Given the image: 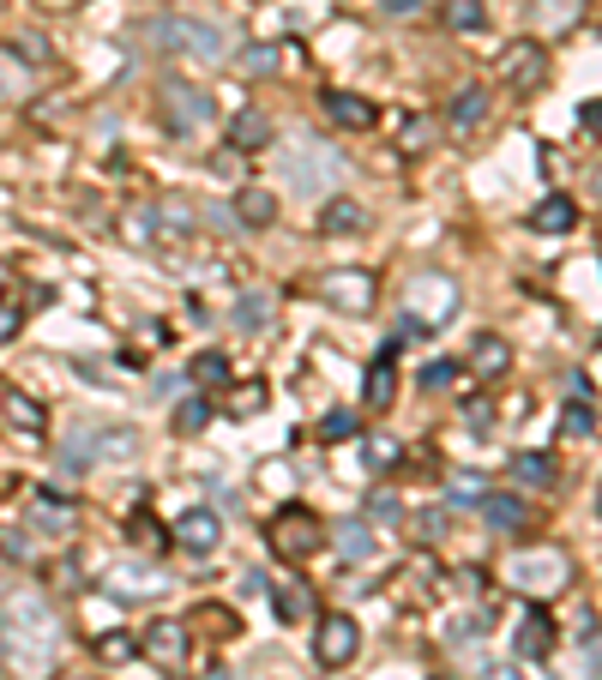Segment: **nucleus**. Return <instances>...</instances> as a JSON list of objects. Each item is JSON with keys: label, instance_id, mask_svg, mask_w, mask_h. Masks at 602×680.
<instances>
[{"label": "nucleus", "instance_id": "1", "mask_svg": "<svg viewBox=\"0 0 602 680\" xmlns=\"http://www.w3.org/2000/svg\"><path fill=\"white\" fill-rule=\"evenodd\" d=\"M0 650H7V669L24 680H49L55 657H61V620L37 597V590H12L0 602Z\"/></svg>", "mask_w": 602, "mask_h": 680}, {"label": "nucleus", "instance_id": "2", "mask_svg": "<svg viewBox=\"0 0 602 680\" xmlns=\"http://www.w3.org/2000/svg\"><path fill=\"white\" fill-rule=\"evenodd\" d=\"M277 169H284V181L296 187V194L307 199H332L337 194V181H344V157L326 151V145H314V139H296V145H284V157H277Z\"/></svg>", "mask_w": 602, "mask_h": 680}, {"label": "nucleus", "instance_id": "3", "mask_svg": "<svg viewBox=\"0 0 602 680\" xmlns=\"http://www.w3.org/2000/svg\"><path fill=\"white\" fill-rule=\"evenodd\" d=\"M506 584L531 590V597H549V590L572 584V560L561 549H519V554H506Z\"/></svg>", "mask_w": 602, "mask_h": 680}, {"label": "nucleus", "instance_id": "4", "mask_svg": "<svg viewBox=\"0 0 602 680\" xmlns=\"http://www.w3.org/2000/svg\"><path fill=\"white\" fill-rule=\"evenodd\" d=\"M326 542V524L314 519V506H284L277 519L266 524V549L277 554V560H314V549Z\"/></svg>", "mask_w": 602, "mask_h": 680}, {"label": "nucleus", "instance_id": "5", "mask_svg": "<svg viewBox=\"0 0 602 680\" xmlns=\"http://www.w3.org/2000/svg\"><path fill=\"white\" fill-rule=\"evenodd\" d=\"M151 37L169 42V49H181V55H194V61H224L229 55V31L211 24V19H157Z\"/></svg>", "mask_w": 602, "mask_h": 680}, {"label": "nucleus", "instance_id": "6", "mask_svg": "<svg viewBox=\"0 0 602 680\" xmlns=\"http://www.w3.org/2000/svg\"><path fill=\"white\" fill-rule=\"evenodd\" d=\"M404 314L422 319L434 332V325H446L452 314H458V284H452L446 272H416L404 289Z\"/></svg>", "mask_w": 602, "mask_h": 680}, {"label": "nucleus", "instance_id": "7", "mask_svg": "<svg viewBox=\"0 0 602 680\" xmlns=\"http://www.w3.org/2000/svg\"><path fill=\"white\" fill-rule=\"evenodd\" d=\"M164 127L175 139H199V132L211 127V97L187 79H164Z\"/></svg>", "mask_w": 602, "mask_h": 680}, {"label": "nucleus", "instance_id": "8", "mask_svg": "<svg viewBox=\"0 0 602 680\" xmlns=\"http://www.w3.org/2000/svg\"><path fill=\"white\" fill-rule=\"evenodd\" d=\"M314 295L337 314H368L374 307V272H356V265H337V272H319Z\"/></svg>", "mask_w": 602, "mask_h": 680}, {"label": "nucleus", "instance_id": "9", "mask_svg": "<svg viewBox=\"0 0 602 680\" xmlns=\"http://www.w3.org/2000/svg\"><path fill=\"white\" fill-rule=\"evenodd\" d=\"M362 650V627L349 614H319L314 620V662L319 669H349Z\"/></svg>", "mask_w": 602, "mask_h": 680}, {"label": "nucleus", "instance_id": "10", "mask_svg": "<svg viewBox=\"0 0 602 680\" xmlns=\"http://www.w3.org/2000/svg\"><path fill=\"white\" fill-rule=\"evenodd\" d=\"M501 79H506V91H519V97L542 91V79H549V49H542L536 37L506 42L501 49Z\"/></svg>", "mask_w": 602, "mask_h": 680}, {"label": "nucleus", "instance_id": "11", "mask_svg": "<svg viewBox=\"0 0 602 680\" xmlns=\"http://www.w3.org/2000/svg\"><path fill=\"white\" fill-rule=\"evenodd\" d=\"M217 542H224V519H217L211 506H194V512H181V519H175V549L211 554Z\"/></svg>", "mask_w": 602, "mask_h": 680}, {"label": "nucleus", "instance_id": "12", "mask_svg": "<svg viewBox=\"0 0 602 680\" xmlns=\"http://www.w3.org/2000/svg\"><path fill=\"white\" fill-rule=\"evenodd\" d=\"M464 367H470V374H476V380H506V367H512V349H506V337L482 332L476 344H470Z\"/></svg>", "mask_w": 602, "mask_h": 680}, {"label": "nucleus", "instance_id": "13", "mask_svg": "<svg viewBox=\"0 0 602 680\" xmlns=\"http://www.w3.org/2000/svg\"><path fill=\"white\" fill-rule=\"evenodd\" d=\"M266 145H272V115L266 109H241L229 121V151L254 157V151H266Z\"/></svg>", "mask_w": 602, "mask_h": 680}, {"label": "nucleus", "instance_id": "14", "mask_svg": "<svg viewBox=\"0 0 602 680\" xmlns=\"http://www.w3.org/2000/svg\"><path fill=\"white\" fill-rule=\"evenodd\" d=\"M272 602H277V620H284V627H307V620H314V590L302 579H277Z\"/></svg>", "mask_w": 602, "mask_h": 680}, {"label": "nucleus", "instance_id": "15", "mask_svg": "<svg viewBox=\"0 0 602 680\" xmlns=\"http://www.w3.org/2000/svg\"><path fill=\"white\" fill-rule=\"evenodd\" d=\"M0 416L12 422V434H31V440L49 434V410H42L37 397H24V392H7V397H0Z\"/></svg>", "mask_w": 602, "mask_h": 680}, {"label": "nucleus", "instance_id": "16", "mask_svg": "<svg viewBox=\"0 0 602 680\" xmlns=\"http://www.w3.org/2000/svg\"><path fill=\"white\" fill-rule=\"evenodd\" d=\"M326 115L337 127H349V132H368L379 121V109L368 97H356V91H326Z\"/></svg>", "mask_w": 602, "mask_h": 680}, {"label": "nucleus", "instance_id": "17", "mask_svg": "<svg viewBox=\"0 0 602 680\" xmlns=\"http://www.w3.org/2000/svg\"><path fill=\"white\" fill-rule=\"evenodd\" d=\"M482 519H488V530L512 536V530H531V506H524L519 494H488L482 500Z\"/></svg>", "mask_w": 602, "mask_h": 680}, {"label": "nucleus", "instance_id": "18", "mask_svg": "<svg viewBox=\"0 0 602 680\" xmlns=\"http://www.w3.org/2000/svg\"><path fill=\"white\" fill-rule=\"evenodd\" d=\"M482 115H488V91H482V85H464V91L446 102V127L452 132H476Z\"/></svg>", "mask_w": 602, "mask_h": 680}, {"label": "nucleus", "instance_id": "19", "mask_svg": "<svg viewBox=\"0 0 602 680\" xmlns=\"http://www.w3.org/2000/svg\"><path fill=\"white\" fill-rule=\"evenodd\" d=\"M392 397H398V374H392V344H386L368 362V392H362V404H368V410H392Z\"/></svg>", "mask_w": 602, "mask_h": 680}, {"label": "nucleus", "instance_id": "20", "mask_svg": "<svg viewBox=\"0 0 602 680\" xmlns=\"http://www.w3.org/2000/svg\"><path fill=\"white\" fill-rule=\"evenodd\" d=\"M512 644H519V657H531V662L549 657V650H554V620H549V609L524 614V627H519V639H512Z\"/></svg>", "mask_w": 602, "mask_h": 680}, {"label": "nucleus", "instance_id": "21", "mask_svg": "<svg viewBox=\"0 0 602 680\" xmlns=\"http://www.w3.org/2000/svg\"><path fill=\"white\" fill-rule=\"evenodd\" d=\"M572 224H579V205H572L566 194H549V199L531 211V229H536V235H566Z\"/></svg>", "mask_w": 602, "mask_h": 680}, {"label": "nucleus", "instance_id": "22", "mask_svg": "<svg viewBox=\"0 0 602 680\" xmlns=\"http://www.w3.org/2000/svg\"><path fill=\"white\" fill-rule=\"evenodd\" d=\"M235 217H241L247 229H272L277 224V194H266V187H241V194H235Z\"/></svg>", "mask_w": 602, "mask_h": 680}, {"label": "nucleus", "instance_id": "23", "mask_svg": "<svg viewBox=\"0 0 602 680\" xmlns=\"http://www.w3.org/2000/svg\"><path fill=\"white\" fill-rule=\"evenodd\" d=\"M362 224H368V211H362L356 199H344V194H332L326 205H319V229L326 235H356Z\"/></svg>", "mask_w": 602, "mask_h": 680}, {"label": "nucleus", "instance_id": "24", "mask_svg": "<svg viewBox=\"0 0 602 680\" xmlns=\"http://www.w3.org/2000/svg\"><path fill=\"white\" fill-rule=\"evenodd\" d=\"M584 7H591V0H536V24L549 37H566L572 24L584 19Z\"/></svg>", "mask_w": 602, "mask_h": 680}, {"label": "nucleus", "instance_id": "25", "mask_svg": "<svg viewBox=\"0 0 602 680\" xmlns=\"http://www.w3.org/2000/svg\"><path fill=\"white\" fill-rule=\"evenodd\" d=\"M145 657L151 662H164V669H175V662L187 657V627H151V639H145Z\"/></svg>", "mask_w": 602, "mask_h": 680}, {"label": "nucleus", "instance_id": "26", "mask_svg": "<svg viewBox=\"0 0 602 680\" xmlns=\"http://www.w3.org/2000/svg\"><path fill=\"white\" fill-rule=\"evenodd\" d=\"M512 476L531 482V487H554V482H561V470H554L549 452H519V457H512Z\"/></svg>", "mask_w": 602, "mask_h": 680}, {"label": "nucleus", "instance_id": "27", "mask_svg": "<svg viewBox=\"0 0 602 680\" xmlns=\"http://www.w3.org/2000/svg\"><path fill=\"white\" fill-rule=\"evenodd\" d=\"M31 512L55 530V536H61V530H72V500L61 494V487H42V494L31 500Z\"/></svg>", "mask_w": 602, "mask_h": 680}, {"label": "nucleus", "instance_id": "28", "mask_svg": "<svg viewBox=\"0 0 602 680\" xmlns=\"http://www.w3.org/2000/svg\"><path fill=\"white\" fill-rule=\"evenodd\" d=\"M440 19H446V31H482L488 7L482 0H440Z\"/></svg>", "mask_w": 602, "mask_h": 680}, {"label": "nucleus", "instance_id": "29", "mask_svg": "<svg viewBox=\"0 0 602 680\" xmlns=\"http://www.w3.org/2000/svg\"><path fill=\"white\" fill-rule=\"evenodd\" d=\"M115 597H127V602H145V597H157V590H164V579H157V572H145V566H134V572H115Z\"/></svg>", "mask_w": 602, "mask_h": 680}, {"label": "nucleus", "instance_id": "30", "mask_svg": "<svg viewBox=\"0 0 602 680\" xmlns=\"http://www.w3.org/2000/svg\"><path fill=\"white\" fill-rule=\"evenodd\" d=\"M187 374H194V386H199V392H224V386H229V362L217 356V349L194 356V367H187Z\"/></svg>", "mask_w": 602, "mask_h": 680}, {"label": "nucleus", "instance_id": "31", "mask_svg": "<svg viewBox=\"0 0 602 680\" xmlns=\"http://www.w3.org/2000/svg\"><path fill=\"white\" fill-rule=\"evenodd\" d=\"M337 554H344V560H368L374 554V530L368 524H356V519H349V524H337Z\"/></svg>", "mask_w": 602, "mask_h": 680}, {"label": "nucleus", "instance_id": "32", "mask_svg": "<svg viewBox=\"0 0 602 680\" xmlns=\"http://www.w3.org/2000/svg\"><path fill=\"white\" fill-rule=\"evenodd\" d=\"M272 314H277V302H272V295H241V307H235V319H241L247 332H259V325H272Z\"/></svg>", "mask_w": 602, "mask_h": 680}, {"label": "nucleus", "instance_id": "33", "mask_svg": "<svg viewBox=\"0 0 602 680\" xmlns=\"http://www.w3.org/2000/svg\"><path fill=\"white\" fill-rule=\"evenodd\" d=\"M452 506H482V500H488V482L476 476V470H464V476H452Z\"/></svg>", "mask_w": 602, "mask_h": 680}, {"label": "nucleus", "instance_id": "34", "mask_svg": "<svg viewBox=\"0 0 602 680\" xmlns=\"http://www.w3.org/2000/svg\"><path fill=\"white\" fill-rule=\"evenodd\" d=\"M205 422H211V404H205V397H187V404L175 410V434H199Z\"/></svg>", "mask_w": 602, "mask_h": 680}, {"label": "nucleus", "instance_id": "35", "mask_svg": "<svg viewBox=\"0 0 602 680\" xmlns=\"http://www.w3.org/2000/svg\"><path fill=\"white\" fill-rule=\"evenodd\" d=\"M561 427H566V434H572V440H584V434H596V416H591V410H584V397H572V404L561 410Z\"/></svg>", "mask_w": 602, "mask_h": 680}, {"label": "nucleus", "instance_id": "36", "mask_svg": "<svg viewBox=\"0 0 602 680\" xmlns=\"http://www.w3.org/2000/svg\"><path fill=\"white\" fill-rule=\"evenodd\" d=\"M446 524H452V512H446V506L416 512V542H440V536H446Z\"/></svg>", "mask_w": 602, "mask_h": 680}, {"label": "nucleus", "instance_id": "37", "mask_svg": "<svg viewBox=\"0 0 602 680\" xmlns=\"http://www.w3.org/2000/svg\"><path fill=\"white\" fill-rule=\"evenodd\" d=\"M194 627L217 632V639H235V632H241V627H235V614H229V609H199V614H194Z\"/></svg>", "mask_w": 602, "mask_h": 680}, {"label": "nucleus", "instance_id": "38", "mask_svg": "<svg viewBox=\"0 0 602 680\" xmlns=\"http://www.w3.org/2000/svg\"><path fill=\"white\" fill-rule=\"evenodd\" d=\"M134 639H127V632H102V639H97V657L102 662H127V657H134Z\"/></svg>", "mask_w": 602, "mask_h": 680}, {"label": "nucleus", "instance_id": "39", "mask_svg": "<svg viewBox=\"0 0 602 680\" xmlns=\"http://www.w3.org/2000/svg\"><path fill=\"white\" fill-rule=\"evenodd\" d=\"M458 380V362H428L422 367V392H446Z\"/></svg>", "mask_w": 602, "mask_h": 680}, {"label": "nucleus", "instance_id": "40", "mask_svg": "<svg viewBox=\"0 0 602 680\" xmlns=\"http://www.w3.org/2000/svg\"><path fill=\"white\" fill-rule=\"evenodd\" d=\"M356 434V416H349V410H332L326 422H319V440H349Z\"/></svg>", "mask_w": 602, "mask_h": 680}, {"label": "nucleus", "instance_id": "41", "mask_svg": "<svg viewBox=\"0 0 602 680\" xmlns=\"http://www.w3.org/2000/svg\"><path fill=\"white\" fill-rule=\"evenodd\" d=\"M266 404V386H247V392H229V416H254Z\"/></svg>", "mask_w": 602, "mask_h": 680}, {"label": "nucleus", "instance_id": "42", "mask_svg": "<svg viewBox=\"0 0 602 680\" xmlns=\"http://www.w3.org/2000/svg\"><path fill=\"white\" fill-rule=\"evenodd\" d=\"M277 67V49H247L241 55V72H254V79H259V72H272Z\"/></svg>", "mask_w": 602, "mask_h": 680}, {"label": "nucleus", "instance_id": "43", "mask_svg": "<svg viewBox=\"0 0 602 680\" xmlns=\"http://www.w3.org/2000/svg\"><path fill=\"white\" fill-rule=\"evenodd\" d=\"M428 139H434V121H422V115H416V121H404V145H409V151H422Z\"/></svg>", "mask_w": 602, "mask_h": 680}, {"label": "nucleus", "instance_id": "44", "mask_svg": "<svg viewBox=\"0 0 602 680\" xmlns=\"http://www.w3.org/2000/svg\"><path fill=\"white\" fill-rule=\"evenodd\" d=\"M392 457H398V440H379V434H374V440H368V464H379V470H386Z\"/></svg>", "mask_w": 602, "mask_h": 680}, {"label": "nucleus", "instance_id": "45", "mask_svg": "<svg viewBox=\"0 0 602 680\" xmlns=\"http://www.w3.org/2000/svg\"><path fill=\"white\" fill-rule=\"evenodd\" d=\"M579 121H584V132H591V139H602V102H584Z\"/></svg>", "mask_w": 602, "mask_h": 680}, {"label": "nucleus", "instance_id": "46", "mask_svg": "<svg viewBox=\"0 0 602 680\" xmlns=\"http://www.w3.org/2000/svg\"><path fill=\"white\" fill-rule=\"evenodd\" d=\"M368 506L379 512V519H392V512H398V494H386V487H379V494L368 500Z\"/></svg>", "mask_w": 602, "mask_h": 680}, {"label": "nucleus", "instance_id": "47", "mask_svg": "<svg viewBox=\"0 0 602 680\" xmlns=\"http://www.w3.org/2000/svg\"><path fill=\"white\" fill-rule=\"evenodd\" d=\"M12 325H19V314H12V307H0V344H7V332Z\"/></svg>", "mask_w": 602, "mask_h": 680}, {"label": "nucleus", "instance_id": "48", "mask_svg": "<svg viewBox=\"0 0 602 680\" xmlns=\"http://www.w3.org/2000/svg\"><path fill=\"white\" fill-rule=\"evenodd\" d=\"M434 680H452V674H434Z\"/></svg>", "mask_w": 602, "mask_h": 680}, {"label": "nucleus", "instance_id": "49", "mask_svg": "<svg viewBox=\"0 0 602 680\" xmlns=\"http://www.w3.org/2000/svg\"><path fill=\"white\" fill-rule=\"evenodd\" d=\"M596 506H602V494H596Z\"/></svg>", "mask_w": 602, "mask_h": 680}]
</instances>
